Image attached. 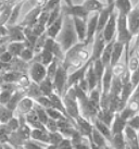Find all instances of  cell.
Listing matches in <instances>:
<instances>
[{
  "label": "cell",
  "instance_id": "obj_47",
  "mask_svg": "<svg viewBox=\"0 0 139 149\" xmlns=\"http://www.w3.org/2000/svg\"><path fill=\"white\" fill-rule=\"evenodd\" d=\"M7 126H8L9 131H10L11 133L15 132L17 128H19V121H17V119H15V118H11V119L7 122Z\"/></svg>",
  "mask_w": 139,
  "mask_h": 149
},
{
  "label": "cell",
  "instance_id": "obj_7",
  "mask_svg": "<svg viewBox=\"0 0 139 149\" xmlns=\"http://www.w3.org/2000/svg\"><path fill=\"white\" fill-rule=\"evenodd\" d=\"M97 23H98V12H95L86 24V37L83 42L84 45H87L92 40L95 34L97 32Z\"/></svg>",
  "mask_w": 139,
  "mask_h": 149
},
{
  "label": "cell",
  "instance_id": "obj_42",
  "mask_svg": "<svg viewBox=\"0 0 139 149\" xmlns=\"http://www.w3.org/2000/svg\"><path fill=\"white\" fill-rule=\"evenodd\" d=\"M11 11H12V7L9 6L3 10V12L0 14V25L2 26V24H4L6 22H8L9 17H10V14H11Z\"/></svg>",
  "mask_w": 139,
  "mask_h": 149
},
{
  "label": "cell",
  "instance_id": "obj_9",
  "mask_svg": "<svg viewBox=\"0 0 139 149\" xmlns=\"http://www.w3.org/2000/svg\"><path fill=\"white\" fill-rule=\"evenodd\" d=\"M75 33L79 42H84L86 37V20H83L79 17H72Z\"/></svg>",
  "mask_w": 139,
  "mask_h": 149
},
{
  "label": "cell",
  "instance_id": "obj_22",
  "mask_svg": "<svg viewBox=\"0 0 139 149\" xmlns=\"http://www.w3.org/2000/svg\"><path fill=\"white\" fill-rule=\"evenodd\" d=\"M94 123H95V127H96V130H97V131H98L106 139H109V141H110L111 138H112V137H111L112 134H111L110 127H109L108 125L104 124L103 122H101L100 120H98L97 118L94 120Z\"/></svg>",
  "mask_w": 139,
  "mask_h": 149
},
{
  "label": "cell",
  "instance_id": "obj_21",
  "mask_svg": "<svg viewBox=\"0 0 139 149\" xmlns=\"http://www.w3.org/2000/svg\"><path fill=\"white\" fill-rule=\"evenodd\" d=\"M48 98H49L50 102H51L52 108L57 109L58 111L61 112L65 118H67V114H66V111H65V107H64V104L62 102L61 98H60L58 95H56V94H51V95H49L48 96ZM67 119H69V118H67Z\"/></svg>",
  "mask_w": 139,
  "mask_h": 149
},
{
  "label": "cell",
  "instance_id": "obj_46",
  "mask_svg": "<svg viewBox=\"0 0 139 149\" xmlns=\"http://www.w3.org/2000/svg\"><path fill=\"white\" fill-rule=\"evenodd\" d=\"M126 124H128L127 126L131 127L133 130H135L136 132L138 131L139 128V124H138V114H135V116L131 118L128 121H126Z\"/></svg>",
  "mask_w": 139,
  "mask_h": 149
},
{
  "label": "cell",
  "instance_id": "obj_39",
  "mask_svg": "<svg viewBox=\"0 0 139 149\" xmlns=\"http://www.w3.org/2000/svg\"><path fill=\"white\" fill-rule=\"evenodd\" d=\"M46 112H47V114L50 116V119H52V120H63V119H65V116L62 114L60 111H58L57 109H54V108H47L45 109ZM67 119V118H66Z\"/></svg>",
  "mask_w": 139,
  "mask_h": 149
},
{
  "label": "cell",
  "instance_id": "obj_37",
  "mask_svg": "<svg viewBox=\"0 0 139 149\" xmlns=\"http://www.w3.org/2000/svg\"><path fill=\"white\" fill-rule=\"evenodd\" d=\"M57 69H58L57 58H54L52 60V63L49 64V68H48V70H47V75H46V77L49 79L51 82H53V79H54L56 73H57Z\"/></svg>",
  "mask_w": 139,
  "mask_h": 149
},
{
  "label": "cell",
  "instance_id": "obj_53",
  "mask_svg": "<svg viewBox=\"0 0 139 149\" xmlns=\"http://www.w3.org/2000/svg\"><path fill=\"white\" fill-rule=\"evenodd\" d=\"M8 34V31L4 29L3 26H1L0 25V37H2V36H6Z\"/></svg>",
  "mask_w": 139,
  "mask_h": 149
},
{
  "label": "cell",
  "instance_id": "obj_51",
  "mask_svg": "<svg viewBox=\"0 0 139 149\" xmlns=\"http://www.w3.org/2000/svg\"><path fill=\"white\" fill-rule=\"evenodd\" d=\"M11 60H12V56L9 54L8 51H4V52H2V54H0V62L8 64Z\"/></svg>",
  "mask_w": 139,
  "mask_h": 149
},
{
  "label": "cell",
  "instance_id": "obj_14",
  "mask_svg": "<svg viewBox=\"0 0 139 149\" xmlns=\"http://www.w3.org/2000/svg\"><path fill=\"white\" fill-rule=\"evenodd\" d=\"M76 125H77V131L83 136H88L90 138V135H91V132H92V126L89 122L83 118V116H77L76 119Z\"/></svg>",
  "mask_w": 139,
  "mask_h": 149
},
{
  "label": "cell",
  "instance_id": "obj_12",
  "mask_svg": "<svg viewBox=\"0 0 139 149\" xmlns=\"http://www.w3.org/2000/svg\"><path fill=\"white\" fill-rule=\"evenodd\" d=\"M112 79H113L112 69H111L110 66H106V68H104V72H103L102 79H101V85H102L101 88H102V96L103 97H106V96L109 95Z\"/></svg>",
  "mask_w": 139,
  "mask_h": 149
},
{
  "label": "cell",
  "instance_id": "obj_4",
  "mask_svg": "<svg viewBox=\"0 0 139 149\" xmlns=\"http://www.w3.org/2000/svg\"><path fill=\"white\" fill-rule=\"evenodd\" d=\"M126 22H127V29L128 32L131 33V36H135L138 33L139 29V10L138 7L135 9H131V12L126 15Z\"/></svg>",
  "mask_w": 139,
  "mask_h": 149
},
{
  "label": "cell",
  "instance_id": "obj_10",
  "mask_svg": "<svg viewBox=\"0 0 139 149\" xmlns=\"http://www.w3.org/2000/svg\"><path fill=\"white\" fill-rule=\"evenodd\" d=\"M96 35L97 36H96V39H95L94 49H92V57L90 59L91 61L100 58V56H101L103 49L106 47V42H104V38H103L102 32L99 34H96Z\"/></svg>",
  "mask_w": 139,
  "mask_h": 149
},
{
  "label": "cell",
  "instance_id": "obj_34",
  "mask_svg": "<svg viewBox=\"0 0 139 149\" xmlns=\"http://www.w3.org/2000/svg\"><path fill=\"white\" fill-rule=\"evenodd\" d=\"M34 111L36 112V114H37V116H38L39 121H40V123L45 126V124L47 123L48 119H49V116H48V114H47L46 110L41 107V106H39V104H36V106L34 107Z\"/></svg>",
  "mask_w": 139,
  "mask_h": 149
},
{
  "label": "cell",
  "instance_id": "obj_43",
  "mask_svg": "<svg viewBox=\"0 0 139 149\" xmlns=\"http://www.w3.org/2000/svg\"><path fill=\"white\" fill-rule=\"evenodd\" d=\"M11 96H12V91L3 89V91L0 93V104H7L9 102L10 98H11Z\"/></svg>",
  "mask_w": 139,
  "mask_h": 149
},
{
  "label": "cell",
  "instance_id": "obj_49",
  "mask_svg": "<svg viewBox=\"0 0 139 149\" xmlns=\"http://www.w3.org/2000/svg\"><path fill=\"white\" fill-rule=\"evenodd\" d=\"M19 76H20V74L19 73H14V72H12V73H6L2 76V79H3L4 82H7V83H11L13 81H17L19 79Z\"/></svg>",
  "mask_w": 139,
  "mask_h": 149
},
{
  "label": "cell",
  "instance_id": "obj_23",
  "mask_svg": "<svg viewBox=\"0 0 139 149\" xmlns=\"http://www.w3.org/2000/svg\"><path fill=\"white\" fill-rule=\"evenodd\" d=\"M89 141H92L95 145L97 146V147H99L100 149H103L106 147V138L96 128H92V132H91Z\"/></svg>",
  "mask_w": 139,
  "mask_h": 149
},
{
  "label": "cell",
  "instance_id": "obj_31",
  "mask_svg": "<svg viewBox=\"0 0 139 149\" xmlns=\"http://www.w3.org/2000/svg\"><path fill=\"white\" fill-rule=\"evenodd\" d=\"M114 8H117L120 13H122L124 15H127L131 10V3L129 1H127V0H124V1H116L114 3Z\"/></svg>",
  "mask_w": 139,
  "mask_h": 149
},
{
  "label": "cell",
  "instance_id": "obj_36",
  "mask_svg": "<svg viewBox=\"0 0 139 149\" xmlns=\"http://www.w3.org/2000/svg\"><path fill=\"white\" fill-rule=\"evenodd\" d=\"M112 139V144L114 146L115 149H125V141H124V135L123 133H119L113 135Z\"/></svg>",
  "mask_w": 139,
  "mask_h": 149
},
{
  "label": "cell",
  "instance_id": "obj_17",
  "mask_svg": "<svg viewBox=\"0 0 139 149\" xmlns=\"http://www.w3.org/2000/svg\"><path fill=\"white\" fill-rule=\"evenodd\" d=\"M85 79L87 82V85H88V91H91L92 89H95V87H97V77H96V74L94 72V68H92V62H90V64L88 65L86 70V73H85Z\"/></svg>",
  "mask_w": 139,
  "mask_h": 149
},
{
  "label": "cell",
  "instance_id": "obj_44",
  "mask_svg": "<svg viewBox=\"0 0 139 149\" xmlns=\"http://www.w3.org/2000/svg\"><path fill=\"white\" fill-rule=\"evenodd\" d=\"M45 128H46V131L49 133L57 132L58 127H57V122H56V120H52V119L49 118L48 121H47V123L45 124Z\"/></svg>",
  "mask_w": 139,
  "mask_h": 149
},
{
  "label": "cell",
  "instance_id": "obj_24",
  "mask_svg": "<svg viewBox=\"0 0 139 149\" xmlns=\"http://www.w3.org/2000/svg\"><path fill=\"white\" fill-rule=\"evenodd\" d=\"M31 137L35 141H40L44 143H49V132H47L46 130H38L34 128L31 132Z\"/></svg>",
  "mask_w": 139,
  "mask_h": 149
},
{
  "label": "cell",
  "instance_id": "obj_29",
  "mask_svg": "<svg viewBox=\"0 0 139 149\" xmlns=\"http://www.w3.org/2000/svg\"><path fill=\"white\" fill-rule=\"evenodd\" d=\"M33 106L34 102L31 98H22L17 108L22 114H24V113H27V112L31 111V109L33 108Z\"/></svg>",
  "mask_w": 139,
  "mask_h": 149
},
{
  "label": "cell",
  "instance_id": "obj_35",
  "mask_svg": "<svg viewBox=\"0 0 139 149\" xmlns=\"http://www.w3.org/2000/svg\"><path fill=\"white\" fill-rule=\"evenodd\" d=\"M22 97H23V95H22L21 93H15L14 95L11 96V98H10L9 102L7 104V107H6V108H7L8 110H10V111L13 112V110H14V109L17 107L19 102L21 101Z\"/></svg>",
  "mask_w": 139,
  "mask_h": 149
},
{
  "label": "cell",
  "instance_id": "obj_25",
  "mask_svg": "<svg viewBox=\"0 0 139 149\" xmlns=\"http://www.w3.org/2000/svg\"><path fill=\"white\" fill-rule=\"evenodd\" d=\"M114 118V113H112L111 111H109L108 109L106 110H99L97 112V119L100 120L101 122H103L106 125H108L110 127L111 123H112V120Z\"/></svg>",
  "mask_w": 139,
  "mask_h": 149
},
{
  "label": "cell",
  "instance_id": "obj_45",
  "mask_svg": "<svg viewBox=\"0 0 139 149\" xmlns=\"http://www.w3.org/2000/svg\"><path fill=\"white\" fill-rule=\"evenodd\" d=\"M20 57L24 61H28V60H32L34 58V54H33V50L32 48H25L22 52H21Z\"/></svg>",
  "mask_w": 139,
  "mask_h": 149
},
{
  "label": "cell",
  "instance_id": "obj_33",
  "mask_svg": "<svg viewBox=\"0 0 139 149\" xmlns=\"http://www.w3.org/2000/svg\"><path fill=\"white\" fill-rule=\"evenodd\" d=\"M82 6L87 12H90V11H96L97 12L98 10H101L104 7L103 3L99 2V1H85Z\"/></svg>",
  "mask_w": 139,
  "mask_h": 149
},
{
  "label": "cell",
  "instance_id": "obj_3",
  "mask_svg": "<svg viewBox=\"0 0 139 149\" xmlns=\"http://www.w3.org/2000/svg\"><path fill=\"white\" fill-rule=\"evenodd\" d=\"M115 31H116V13L114 11H112L110 14V17H109V20H108L106 26L102 31V35L106 44L110 42L112 39H114Z\"/></svg>",
  "mask_w": 139,
  "mask_h": 149
},
{
  "label": "cell",
  "instance_id": "obj_28",
  "mask_svg": "<svg viewBox=\"0 0 139 149\" xmlns=\"http://www.w3.org/2000/svg\"><path fill=\"white\" fill-rule=\"evenodd\" d=\"M25 49V44L24 42H11L9 44L7 47V51L11 56H20L21 52Z\"/></svg>",
  "mask_w": 139,
  "mask_h": 149
},
{
  "label": "cell",
  "instance_id": "obj_19",
  "mask_svg": "<svg viewBox=\"0 0 139 149\" xmlns=\"http://www.w3.org/2000/svg\"><path fill=\"white\" fill-rule=\"evenodd\" d=\"M40 12L41 11H40V8H39V7L33 9V10L25 17V20L22 22V24L21 25H26L27 27H33L34 25L37 23V20H38V17H39Z\"/></svg>",
  "mask_w": 139,
  "mask_h": 149
},
{
  "label": "cell",
  "instance_id": "obj_50",
  "mask_svg": "<svg viewBox=\"0 0 139 149\" xmlns=\"http://www.w3.org/2000/svg\"><path fill=\"white\" fill-rule=\"evenodd\" d=\"M138 70V58H137V56L135 57H131V60H129V71L128 72H131V71H136Z\"/></svg>",
  "mask_w": 139,
  "mask_h": 149
},
{
  "label": "cell",
  "instance_id": "obj_26",
  "mask_svg": "<svg viewBox=\"0 0 139 149\" xmlns=\"http://www.w3.org/2000/svg\"><path fill=\"white\" fill-rule=\"evenodd\" d=\"M52 59H53V54L49 51H47V50H41L39 56L35 58V62H38L42 64L44 66L46 65H49L50 63L52 62Z\"/></svg>",
  "mask_w": 139,
  "mask_h": 149
},
{
  "label": "cell",
  "instance_id": "obj_30",
  "mask_svg": "<svg viewBox=\"0 0 139 149\" xmlns=\"http://www.w3.org/2000/svg\"><path fill=\"white\" fill-rule=\"evenodd\" d=\"M38 87H39V89H40L41 94L45 95L46 97H48L49 95L52 94V89H53L52 82H51L49 79H47V77H46L42 82L39 83V86Z\"/></svg>",
  "mask_w": 139,
  "mask_h": 149
},
{
  "label": "cell",
  "instance_id": "obj_1",
  "mask_svg": "<svg viewBox=\"0 0 139 149\" xmlns=\"http://www.w3.org/2000/svg\"><path fill=\"white\" fill-rule=\"evenodd\" d=\"M56 38H57L56 42L64 51L72 48L74 46V42L77 40V36H76L75 29H74L73 20L69 15H65V17H63L62 29Z\"/></svg>",
  "mask_w": 139,
  "mask_h": 149
},
{
  "label": "cell",
  "instance_id": "obj_52",
  "mask_svg": "<svg viewBox=\"0 0 139 149\" xmlns=\"http://www.w3.org/2000/svg\"><path fill=\"white\" fill-rule=\"evenodd\" d=\"M24 147L25 149H42L41 147H39V146L34 144V143H25Z\"/></svg>",
  "mask_w": 139,
  "mask_h": 149
},
{
  "label": "cell",
  "instance_id": "obj_41",
  "mask_svg": "<svg viewBox=\"0 0 139 149\" xmlns=\"http://www.w3.org/2000/svg\"><path fill=\"white\" fill-rule=\"evenodd\" d=\"M125 133H126V136L128 138V141L129 143H137L138 141V137H137V132H136L135 130H133L131 127L129 126H125Z\"/></svg>",
  "mask_w": 139,
  "mask_h": 149
},
{
  "label": "cell",
  "instance_id": "obj_54",
  "mask_svg": "<svg viewBox=\"0 0 139 149\" xmlns=\"http://www.w3.org/2000/svg\"><path fill=\"white\" fill-rule=\"evenodd\" d=\"M2 147H3V149H13L12 147H11V146H9L8 144H3Z\"/></svg>",
  "mask_w": 139,
  "mask_h": 149
},
{
  "label": "cell",
  "instance_id": "obj_2",
  "mask_svg": "<svg viewBox=\"0 0 139 149\" xmlns=\"http://www.w3.org/2000/svg\"><path fill=\"white\" fill-rule=\"evenodd\" d=\"M116 29H117V38L115 40L122 42L124 45L128 44L131 38V35L127 29L126 15H124L122 13H119V17L116 19Z\"/></svg>",
  "mask_w": 139,
  "mask_h": 149
},
{
  "label": "cell",
  "instance_id": "obj_5",
  "mask_svg": "<svg viewBox=\"0 0 139 149\" xmlns=\"http://www.w3.org/2000/svg\"><path fill=\"white\" fill-rule=\"evenodd\" d=\"M66 79H67V75H66V70L63 68V65H58L57 73L53 79V88H56L59 94H62L64 91V87L66 85Z\"/></svg>",
  "mask_w": 139,
  "mask_h": 149
},
{
  "label": "cell",
  "instance_id": "obj_48",
  "mask_svg": "<svg viewBox=\"0 0 139 149\" xmlns=\"http://www.w3.org/2000/svg\"><path fill=\"white\" fill-rule=\"evenodd\" d=\"M37 104H39V106H41V107L44 108L45 107L46 109L47 108H51L52 106H51V102H50V100L48 97H44V96H41V97H38L36 99Z\"/></svg>",
  "mask_w": 139,
  "mask_h": 149
},
{
  "label": "cell",
  "instance_id": "obj_38",
  "mask_svg": "<svg viewBox=\"0 0 139 149\" xmlns=\"http://www.w3.org/2000/svg\"><path fill=\"white\" fill-rule=\"evenodd\" d=\"M22 2H20L19 4H17L14 8L12 9V11H11V14H10V17H9L8 20V24L10 26H12L15 22H17V19L19 17V14H20V10H21V7H22Z\"/></svg>",
  "mask_w": 139,
  "mask_h": 149
},
{
  "label": "cell",
  "instance_id": "obj_32",
  "mask_svg": "<svg viewBox=\"0 0 139 149\" xmlns=\"http://www.w3.org/2000/svg\"><path fill=\"white\" fill-rule=\"evenodd\" d=\"M88 100L98 111L100 110V91H99L98 88L97 89H92V91H90V96Z\"/></svg>",
  "mask_w": 139,
  "mask_h": 149
},
{
  "label": "cell",
  "instance_id": "obj_20",
  "mask_svg": "<svg viewBox=\"0 0 139 149\" xmlns=\"http://www.w3.org/2000/svg\"><path fill=\"white\" fill-rule=\"evenodd\" d=\"M115 39H112L110 42H108L103 49L102 54L100 56V61L103 64L104 68L110 65V59H111V54H112V48H113V44H114Z\"/></svg>",
  "mask_w": 139,
  "mask_h": 149
},
{
  "label": "cell",
  "instance_id": "obj_18",
  "mask_svg": "<svg viewBox=\"0 0 139 149\" xmlns=\"http://www.w3.org/2000/svg\"><path fill=\"white\" fill-rule=\"evenodd\" d=\"M112 130H111V134H119L124 131V128L126 126V121L123 120L122 118L120 116V113H114V118L112 120Z\"/></svg>",
  "mask_w": 139,
  "mask_h": 149
},
{
  "label": "cell",
  "instance_id": "obj_40",
  "mask_svg": "<svg viewBox=\"0 0 139 149\" xmlns=\"http://www.w3.org/2000/svg\"><path fill=\"white\" fill-rule=\"evenodd\" d=\"M63 139V136H62L61 133L58 132H53L49 133V143L53 146H58Z\"/></svg>",
  "mask_w": 139,
  "mask_h": 149
},
{
  "label": "cell",
  "instance_id": "obj_55",
  "mask_svg": "<svg viewBox=\"0 0 139 149\" xmlns=\"http://www.w3.org/2000/svg\"><path fill=\"white\" fill-rule=\"evenodd\" d=\"M103 149H111V148H109V147H106H106H104Z\"/></svg>",
  "mask_w": 139,
  "mask_h": 149
},
{
  "label": "cell",
  "instance_id": "obj_6",
  "mask_svg": "<svg viewBox=\"0 0 139 149\" xmlns=\"http://www.w3.org/2000/svg\"><path fill=\"white\" fill-rule=\"evenodd\" d=\"M29 74H31V77L34 81V83L39 84L46 79L47 70H46L45 66L40 64V63L33 62L31 68H29Z\"/></svg>",
  "mask_w": 139,
  "mask_h": 149
},
{
  "label": "cell",
  "instance_id": "obj_8",
  "mask_svg": "<svg viewBox=\"0 0 139 149\" xmlns=\"http://www.w3.org/2000/svg\"><path fill=\"white\" fill-rule=\"evenodd\" d=\"M90 62H91V60H89L87 63H85V64H84L82 68H79L78 70L74 71L73 73L67 77V79H66V86L70 88V87H72L73 85H76L82 79H84L87 68H88V65L90 64Z\"/></svg>",
  "mask_w": 139,
  "mask_h": 149
},
{
  "label": "cell",
  "instance_id": "obj_27",
  "mask_svg": "<svg viewBox=\"0 0 139 149\" xmlns=\"http://www.w3.org/2000/svg\"><path fill=\"white\" fill-rule=\"evenodd\" d=\"M26 122L29 123L31 125H33L35 128H38V130H46L45 126L41 124L38 116H37L36 112L34 111H29L26 113Z\"/></svg>",
  "mask_w": 139,
  "mask_h": 149
},
{
  "label": "cell",
  "instance_id": "obj_15",
  "mask_svg": "<svg viewBox=\"0 0 139 149\" xmlns=\"http://www.w3.org/2000/svg\"><path fill=\"white\" fill-rule=\"evenodd\" d=\"M63 15H60L56 21L53 22L52 24L50 25L48 29H47V35L49 36V38L51 39H56V37L58 36V34L60 33V31L62 29V24H63Z\"/></svg>",
  "mask_w": 139,
  "mask_h": 149
},
{
  "label": "cell",
  "instance_id": "obj_16",
  "mask_svg": "<svg viewBox=\"0 0 139 149\" xmlns=\"http://www.w3.org/2000/svg\"><path fill=\"white\" fill-rule=\"evenodd\" d=\"M8 34L10 36V40L13 42H22L25 40L24 33L22 32L21 26H10L8 29Z\"/></svg>",
  "mask_w": 139,
  "mask_h": 149
},
{
  "label": "cell",
  "instance_id": "obj_11",
  "mask_svg": "<svg viewBox=\"0 0 139 149\" xmlns=\"http://www.w3.org/2000/svg\"><path fill=\"white\" fill-rule=\"evenodd\" d=\"M67 8H66V14L67 15H72L73 17H79L83 20H86L88 17V12L84 9L82 4L81 6H73L71 2H66Z\"/></svg>",
  "mask_w": 139,
  "mask_h": 149
},
{
  "label": "cell",
  "instance_id": "obj_13",
  "mask_svg": "<svg viewBox=\"0 0 139 149\" xmlns=\"http://www.w3.org/2000/svg\"><path fill=\"white\" fill-rule=\"evenodd\" d=\"M124 44L119 42L115 40L113 44V48H112V54H111V59H110V68L112 69L113 66H115L119 62L120 58L122 57L123 50H124Z\"/></svg>",
  "mask_w": 139,
  "mask_h": 149
}]
</instances>
